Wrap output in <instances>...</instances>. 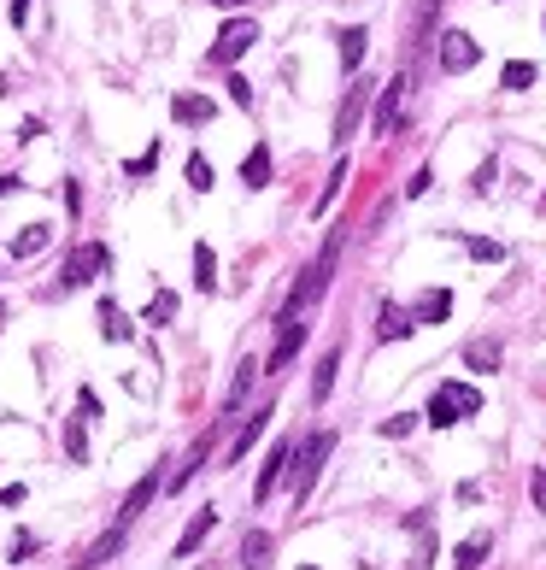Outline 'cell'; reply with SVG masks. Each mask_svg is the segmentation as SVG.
I'll list each match as a JSON object with an SVG mask.
<instances>
[{
    "label": "cell",
    "mask_w": 546,
    "mask_h": 570,
    "mask_svg": "<svg viewBox=\"0 0 546 570\" xmlns=\"http://www.w3.org/2000/svg\"><path fill=\"white\" fill-rule=\"evenodd\" d=\"M434 42H441V71H447V77H459V71H476L482 47L470 42V36H464V29H441V36H434Z\"/></svg>",
    "instance_id": "7"
},
{
    "label": "cell",
    "mask_w": 546,
    "mask_h": 570,
    "mask_svg": "<svg viewBox=\"0 0 546 570\" xmlns=\"http://www.w3.org/2000/svg\"><path fill=\"white\" fill-rule=\"evenodd\" d=\"M124 535H129V529H124V524H112V529H106V535H100V541L88 547L83 558H77V570H100V565H112V558L124 553Z\"/></svg>",
    "instance_id": "15"
},
{
    "label": "cell",
    "mask_w": 546,
    "mask_h": 570,
    "mask_svg": "<svg viewBox=\"0 0 546 570\" xmlns=\"http://www.w3.org/2000/svg\"><path fill=\"white\" fill-rule=\"evenodd\" d=\"M24 500H29L24 483H6V488H0V506H24Z\"/></svg>",
    "instance_id": "40"
},
{
    "label": "cell",
    "mask_w": 546,
    "mask_h": 570,
    "mask_svg": "<svg viewBox=\"0 0 546 570\" xmlns=\"http://www.w3.org/2000/svg\"><path fill=\"white\" fill-rule=\"evenodd\" d=\"M106 265H112V253L100 242H83L65 259V288H83V283H95V277H106Z\"/></svg>",
    "instance_id": "6"
},
{
    "label": "cell",
    "mask_w": 546,
    "mask_h": 570,
    "mask_svg": "<svg viewBox=\"0 0 546 570\" xmlns=\"http://www.w3.org/2000/svg\"><path fill=\"white\" fill-rule=\"evenodd\" d=\"M265 424H270V406H259V412H252L247 424L236 429V442H229V465H241V458L252 453V442H259V435H265Z\"/></svg>",
    "instance_id": "18"
},
{
    "label": "cell",
    "mask_w": 546,
    "mask_h": 570,
    "mask_svg": "<svg viewBox=\"0 0 546 570\" xmlns=\"http://www.w3.org/2000/svg\"><path fill=\"white\" fill-rule=\"evenodd\" d=\"M329 447H335V435H329V429H318V435H306V442H300V453L288 458V476H294V494H300V500L311 494V483H318Z\"/></svg>",
    "instance_id": "3"
},
{
    "label": "cell",
    "mask_w": 546,
    "mask_h": 570,
    "mask_svg": "<svg viewBox=\"0 0 546 570\" xmlns=\"http://www.w3.org/2000/svg\"><path fill=\"white\" fill-rule=\"evenodd\" d=\"M170 118L188 124V129H200V124L218 118V100H211V95H177V100H170Z\"/></svg>",
    "instance_id": "13"
},
{
    "label": "cell",
    "mask_w": 546,
    "mask_h": 570,
    "mask_svg": "<svg viewBox=\"0 0 546 570\" xmlns=\"http://www.w3.org/2000/svg\"><path fill=\"white\" fill-rule=\"evenodd\" d=\"M335 371H341V353H323L318 359V371H311V400H329V388H335Z\"/></svg>",
    "instance_id": "26"
},
{
    "label": "cell",
    "mask_w": 546,
    "mask_h": 570,
    "mask_svg": "<svg viewBox=\"0 0 546 570\" xmlns=\"http://www.w3.org/2000/svg\"><path fill=\"white\" fill-rule=\"evenodd\" d=\"M252 42H259V24H252V18H229V24L218 29V42H211L206 59H211V65H236Z\"/></svg>",
    "instance_id": "4"
},
{
    "label": "cell",
    "mask_w": 546,
    "mask_h": 570,
    "mask_svg": "<svg viewBox=\"0 0 546 570\" xmlns=\"http://www.w3.org/2000/svg\"><path fill=\"white\" fill-rule=\"evenodd\" d=\"M170 318H177V294H170V288H159V294L147 300V312H141V324H153V329H165Z\"/></svg>",
    "instance_id": "30"
},
{
    "label": "cell",
    "mask_w": 546,
    "mask_h": 570,
    "mask_svg": "<svg viewBox=\"0 0 546 570\" xmlns=\"http://www.w3.org/2000/svg\"><path fill=\"white\" fill-rule=\"evenodd\" d=\"M270 171H277V165H270V147H252V153L241 159V183H247V188H265Z\"/></svg>",
    "instance_id": "24"
},
{
    "label": "cell",
    "mask_w": 546,
    "mask_h": 570,
    "mask_svg": "<svg viewBox=\"0 0 546 570\" xmlns=\"http://www.w3.org/2000/svg\"><path fill=\"white\" fill-rule=\"evenodd\" d=\"M12 188H24V177H0V194H12Z\"/></svg>",
    "instance_id": "44"
},
{
    "label": "cell",
    "mask_w": 546,
    "mask_h": 570,
    "mask_svg": "<svg viewBox=\"0 0 546 570\" xmlns=\"http://www.w3.org/2000/svg\"><path fill=\"white\" fill-rule=\"evenodd\" d=\"M288 458H294V447H288V442H277V447L265 453V465H259V483H252V500H259V506H265V500L282 488V476H288Z\"/></svg>",
    "instance_id": "9"
},
{
    "label": "cell",
    "mask_w": 546,
    "mask_h": 570,
    "mask_svg": "<svg viewBox=\"0 0 546 570\" xmlns=\"http://www.w3.org/2000/svg\"><path fill=\"white\" fill-rule=\"evenodd\" d=\"M364 47H370L364 24H347V29H335V54H341V71H347V77L364 65Z\"/></svg>",
    "instance_id": "16"
},
{
    "label": "cell",
    "mask_w": 546,
    "mask_h": 570,
    "mask_svg": "<svg viewBox=\"0 0 546 570\" xmlns=\"http://www.w3.org/2000/svg\"><path fill=\"white\" fill-rule=\"evenodd\" d=\"M211 6H229V12H236V6H252V0H211Z\"/></svg>",
    "instance_id": "45"
},
{
    "label": "cell",
    "mask_w": 546,
    "mask_h": 570,
    "mask_svg": "<svg viewBox=\"0 0 546 570\" xmlns=\"http://www.w3.org/2000/svg\"><path fill=\"white\" fill-rule=\"evenodd\" d=\"M252 376H259V359H241V365H236V376H229V388H224V412H236L241 400H247Z\"/></svg>",
    "instance_id": "23"
},
{
    "label": "cell",
    "mask_w": 546,
    "mask_h": 570,
    "mask_svg": "<svg viewBox=\"0 0 546 570\" xmlns=\"http://www.w3.org/2000/svg\"><path fill=\"white\" fill-rule=\"evenodd\" d=\"M541 212H546V194H541Z\"/></svg>",
    "instance_id": "46"
},
{
    "label": "cell",
    "mask_w": 546,
    "mask_h": 570,
    "mask_svg": "<svg viewBox=\"0 0 546 570\" xmlns=\"http://www.w3.org/2000/svg\"><path fill=\"white\" fill-rule=\"evenodd\" d=\"M6 12H12V24H29V0H12Z\"/></svg>",
    "instance_id": "43"
},
{
    "label": "cell",
    "mask_w": 546,
    "mask_h": 570,
    "mask_svg": "<svg viewBox=\"0 0 546 570\" xmlns=\"http://www.w3.org/2000/svg\"><path fill=\"white\" fill-rule=\"evenodd\" d=\"M47 242H54V229H47V224H24V229L12 235V259H36Z\"/></svg>",
    "instance_id": "22"
},
{
    "label": "cell",
    "mask_w": 546,
    "mask_h": 570,
    "mask_svg": "<svg viewBox=\"0 0 546 570\" xmlns=\"http://www.w3.org/2000/svg\"><path fill=\"white\" fill-rule=\"evenodd\" d=\"M406 88H411L406 71L393 77V83H382V95H376V136H393V129H400V118H406Z\"/></svg>",
    "instance_id": "8"
},
{
    "label": "cell",
    "mask_w": 546,
    "mask_h": 570,
    "mask_svg": "<svg viewBox=\"0 0 546 570\" xmlns=\"http://www.w3.org/2000/svg\"><path fill=\"white\" fill-rule=\"evenodd\" d=\"M418 329V318L411 312H400L393 300H382V318H376V342H400V335H411Z\"/></svg>",
    "instance_id": "19"
},
{
    "label": "cell",
    "mask_w": 546,
    "mask_h": 570,
    "mask_svg": "<svg viewBox=\"0 0 546 570\" xmlns=\"http://www.w3.org/2000/svg\"><path fill=\"white\" fill-rule=\"evenodd\" d=\"M411 429H418V412H400V417H382L376 435H411Z\"/></svg>",
    "instance_id": "36"
},
{
    "label": "cell",
    "mask_w": 546,
    "mask_h": 570,
    "mask_svg": "<svg viewBox=\"0 0 546 570\" xmlns=\"http://www.w3.org/2000/svg\"><path fill=\"white\" fill-rule=\"evenodd\" d=\"M36 553V535H12V558H29Z\"/></svg>",
    "instance_id": "42"
},
{
    "label": "cell",
    "mask_w": 546,
    "mask_h": 570,
    "mask_svg": "<svg viewBox=\"0 0 546 570\" xmlns=\"http://www.w3.org/2000/svg\"><path fill=\"white\" fill-rule=\"evenodd\" d=\"M270 553H277V541H270L265 529H247V535H241V565L247 570H265Z\"/></svg>",
    "instance_id": "21"
},
{
    "label": "cell",
    "mask_w": 546,
    "mask_h": 570,
    "mask_svg": "<svg viewBox=\"0 0 546 570\" xmlns=\"http://www.w3.org/2000/svg\"><path fill=\"white\" fill-rule=\"evenodd\" d=\"M529 500H534V512H546V471L529 476Z\"/></svg>",
    "instance_id": "39"
},
{
    "label": "cell",
    "mask_w": 546,
    "mask_h": 570,
    "mask_svg": "<svg viewBox=\"0 0 546 570\" xmlns=\"http://www.w3.org/2000/svg\"><path fill=\"white\" fill-rule=\"evenodd\" d=\"M370 95H376V83L370 77H359V83L341 95V112H335V142H352L364 124V112H370Z\"/></svg>",
    "instance_id": "5"
},
{
    "label": "cell",
    "mask_w": 546,
    "mask_h": 570,
    "mask_svg": "<svg viewBox=\"0 0 546 570\" xmlns=\"http://www.w3.org/2000/svg\"><path fill=\"white\" fill-rule=\"evenodd\" d=\"M211 183H218V177H211V159L188 153V188H194V194H211Z\"/></svg>",
    "instance_id": "33"
},
{
    "label": "cell",
    "mask_w": 546,
    "mask_h": 570,
    "mask_svg": "<svg viewBox=\"0 0 546 570\" xmlns=\"http://www.w3.org/2000/svg\"><path fill=\"white\" fill-rule=\"evenodd\" d=\"M65 453H70V465H83V458H88V435H83V417H70V424H65Z\"/></svg>",
    "instance_id": "34"
},
{
    "label": "cell",
    "mask_w": 546,
    "mask_h": 570,
    "mask_svg": "<svg viewBox=\"0 0 546 570\" xmlns=\"http://www.w3.org/2000/svg\"><path fill=\"white\" fill-rule=\"evenodd\" d=\"M434 565V535H429V517H418V558H411V570H429Z\"/></svg>",
    "instance_id": "35"
},
{
    "label": "cell",
    "mask_w": 546,
    "mask_h": 570,
    "mask_svg": "<svg viewBox=\"0 0 546 570\" xmlns=\"http://www.w3.org/2000/svg\"><path fill=\"white\" fill-rule=\"evenodd\" d=\"M500 342H470L464 347V365H470V371H500Z\"/></svg>",
    "instance_id": "29"
},
{
    "label": "cell",
    "mask_w": 546,
    "mask_h": 570,
    "mask_svg": "<svg viewBox=\"0 0 546 570\" xmlns=\"http://www.w3.org/2000/svg\"><path fill=\"white\" fill-rule=\"evenodd\" d=\"M153 165H159V142L147 147V153H136V159L124 165V171H129V177H153Z\"/></svg>",
    "instance_id": "37"
},
{
    "label": "cell",
    "mask_w": 546,
    "mask_h": 570,
    "mask_svg": "<svg viewBox=\"0 0 546 570\" xmlns=\"http://www.w3.org/2000/svg\"><path fill=\"white\" fill-rule=\"evenodd\" d=\"M194 288H200V294L218 288V253H211L206 242H194Z\"/></svg>",
    "instance_id": "25"
},
{
    "label": "cell",
    "mask_w": 546,
    "mask_h": 570,
    "mask_svg": "<svg viewBox=\"0 0 546 570\" xmlns=\"http://www.w3.org/2000/svg\"><path fill=\"white\" fill-rule=\"evenodd\" d=\"M411 318H418V324H447L452 318V288H423L418 306H411Z\"/></svg>",
    "instance_id": "17"
},
{
    "label": "cell",
    "mask_w": 546,
    "mask_h": 570,
    "mask_svg": "<svg viewBox=\"0 0 546 570\" xmlns=\"http://www.w3.org/2000/svg\"><path fill=\"white\" fill-rule=\"evenodd\" d=\"M341 183H347V159H335V171H329V183H323V194L311 200V218H323V212H329V206H335V200H341Z\"/></svg>",
    "instance_id": "28"
},
{
    "label": "cell",
    "mask_w": 546,
    "mask_h": 570,
    "mask_svg": "<svg viewBox=\"0 0 546 570\" xmlns=\"http://www.w3.org/2000/svg\"><path fill=\"white\" fill-rule=\"evenodd\" d=\"M159 488H165V476H159V465H153V471H147V476H141V483L124 494V506H118V524H124V529L136 524V517L147 512V506H153V494H159Z\"/></svg>",
    "instance_id": "11"
},
{
    "label": "cell",
    "mask_w": 546,
    "mask_h": 570,
    "mask_svg": "<svg viewBox=\"0 0 546 570\" xmlns=\"http://www.w3.org/2000/svg\"><path fill=\"white\" fill-rule=\"evenodd\" d=\"M476 412H482V394L470 383H441L423 417H429L434 429H452V424H464V417H476Z\"/></svg>",
    "instance_id": "2"
},
{
    "label": "cell",
    "mask_w": 546,
    "mask_h": 570,
    "mask_svg": "<svg viewBox=\"0 0 546 570\" xmlns=\"http://www.w3.org/2000/svg\"><path fill=\"white\" fill-rule=\"evenodd\" d=\"M229 100H236V106H252V83H247V77H229Z\"/></svg>",
    "instance_id": "38"
},
{
    "label": "cell",
    "mask_w": 546,
    "mask_h": 570,
    "mask_svg": "<svg viewBox=\"0 0 546 570\" xmlns=\"http://www.w3.org/2000/svg\"><path fill=\"white\" fill-rule=\"evenodd\" d=\"M300 342H306V324H294V318H282V329H277V347H270L265 371H288V359L300 353Z\"/></svg>",
    "instance_id": "14"
},
{
    "label": "cell",
    "mask_w": 546,
    "mask_h": 570,
    "mask_svg": "<svg viewBox=\"0 0 546 570\" xmlns=\"http://www.w3.org/2000/svg\"><path fill=\"white\" fill-rule=\"evenodd\" d=\"M218 529V506H200L194 517H188V529L177 535V558H194L200 547H206V535Z\"/></svg>",
    "instance_id": "12"
},
{
    "label": "cell",
    "mask_w": 546,
    "mask_h": 570,
    "mask_svg": "<svg viewBox=\"0 0 546 570\" xmlns=\"http://www.w3.org/2000/svg\"><path fill=\"white\" fill-rule=\"evenodd\" d=\"M534 77H541V71H534L529 59H511V65H505V71H500V88H511V95H523V88H534Z\"/></svg>",
    "instance_id": "31"
},
{
    "label": "cell",
    "mask_w": 546,
    "mask_h": 570,
    "mask_svg": "<svg viewBox=\"0 0 546 570\" xmlns=\"http://www.w3.org/2000/svg\"><path fill=\"white\" fill-rule=\"evenodd\" d=\"M464 253L476 259V265H500L505 247H500V242H488V235H464Z\"/></svg>",
    "instance_id": "32"
},
{
    "label": "cell",
    "mask_w": 546,
    "mask_h": 570,
    "mask_svg": "<svg viewBox=\"0 0 546 570\" xmlns=\"http://www.w3.org/2000/svg\"><path fill=\"white\" fill-rule=\"evenodd\" d=\"M341 242H347V229H329V242H323V253L311 259L306 271H300V283L288 288V300H282V318H300V312L311 306V300H323V288H329V277H335Z\"/></svg>",
    "instance_id": "1"
},
{
    "label": "cell",
    "mask_w": 546,
    "mask_h": 570,
    "mask_svg": "<svg viewBox=\"0 0 546 570\" xmlns=\"http://www.w3.org/2000/svg\"><path fill=\"white\" fill-rule=\"evenodd\" d=\"M434 18H441V0H418V12H411V29H406V59H423L434 42Z\"/></svg>",
    "instance_id": "10"
},
{
    "label": "cell",
    "mask_w": 546,
    "mask_h": 570,
    "mask_svg": "<svg viewBox=\"0 0 546 570\" xmlns=\"http://www.w3.org/2000/svg\"><path fill=\"white\" fill-rule=\"evenodd\" d=\"M488 547H493L488 535H464V541L452 547V565H459V570H476L482 558H488Z\"/></svg>",
    "instance_id": "27"
},
{
    "label": "cell",
    "mask_w": 546,
    "mask_h": 570,
    "mask_svg": "<svg viewBox=\"0 0 546 570\" xmlns=\"http://www.w3.org/2000/svg\"><path fill=\"white\" fill-rule=\"evenodd\" d=\"M429 183H434V177H429V171H418V177L406 183V194H411V200H418V194H429Z\"/></svg>",
    "instance_id": "41"
},
{
    "label": "cell",
    "mask_w": 546,
    "mask_h": 570,
    "mask_svg": "<svg viewBox=\"0 0 546 570\" xmlns=\"http://www.w3.org/2000/svg\"><path fill=\"white\" fill-rule=\"evenodd\" d=\"M300 570H318V565H300Z\"/></svg>",
    "instance_id": "47"
},
{
    "label": "cell",
    "mask_w": 546,
    "mask_h": 570,
    "mask_svg": "<svg viewBox=\"0 0 546 570\" xmlns=\"http://www.w3.org/2000/svg\"><path fill=\"white\" fill-rule=\"evenodd\" d=\"M100 335H106V342H129V335H136V324L124 318V306H118L112 294L100 300Z\"/></svg>",
    "instance_id": "20"
}]
</instances>
